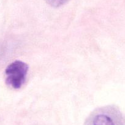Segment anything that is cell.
Listing matches in <instances>:
<instances>
[{
	"label": "cell",
	"mask_w": 125,
	"mask_h": 125,
	"mask_svg": "<svg viewBox=\"0 0 125 125\" xmlns=\"http://www.w3.org/2000/svg\"><path fill=\"white\" fill-rule=\"evenodd\" d=\"M45 2L50 6L59 8L68 3L69 0H45Z\"/></svg>",
	"instance_id": "3957f363"
},
{
	"label": "cell",
	"mask_w": 125,
	"mask_h": 125,
	"mask_svg": "<svg viewBox=\"0 0 125 125\" xmlns=\"http://www.w3.org/2000/svg\"><path fill=\"white\" fill-rule=\"evenodd\" d=\"M84 125H125V118L116 107L105 105L94 109Z\"/></svg>",
	"instance_id": "6da1fadb"
},
{
	"label": "cell",
	"mask_w": 125,
	"mask_h": 125,
	"mask_svg": "<svg viewBox=\"0 0 125 125\" xmlns=\"http://www.w3.org/2000/svg\"><path fill=\"white\" fill-rule=\"evenodd\" d=\"M29 66L25 62L16 60L8 66L5 70L6 82L14 89H19L25 82Z\"/></svg>",
	"instance_id": "7a4b0ae2"
}]
</instances>
